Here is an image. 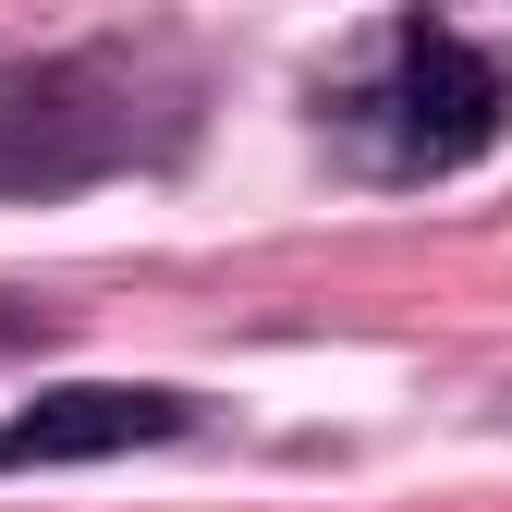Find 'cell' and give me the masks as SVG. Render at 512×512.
I'll return each instance as SVG.
<instances>
[{"mask_svg": "<svg viewBox=\"0 0 512 512\" xmlns=\"http://www.w3.org/2000/svg\"><path fill=\"white\" fill-rule=\"evenodd\" d=\"M330 135L366 183H439V171H476L512 135V49L464 37V25H391L366 49V74L330 98Z\"/></svg>", "mask_w": 512, "mask_h": 512, "instance_id": "obj_1", "label": "cell"}, {"mask_svg": "<svg viewBox=\"0 0 512 512\" xmlns=\"http://www.w3.org/2000/svg\"><path fill=\"white\" fill-rule=\"evenodd\" d=\"M183 98L147 49H74V61H0V196H86L183 135Z\"/></svg>", "mask_w": 512, "mask_h": 512, "instance_id": "obj_2", "label": "cell"}, {"mask_svg": "<svg viewBox=\"0 0 512 512\" xmlns=\"http://www.w3.org/2000/svg\"><path fill=\"white\" fill-rule=\"evenodd\" d=\"M196 427L183 391H135V378H74V391H37L25 415H0V476L37 464H110V452H159V439Z\"/></svg>", "mask_w": 512, "mask_h": 512, "instance_id": "obj_3", "label": "cell"}, {"mask_svg": "<svg viewBox=\"0 0 512 512\" xmlns=\"http://www.w3.org/2000/svg\"><path fill=\"white\" fill-rule=\"evenodd\" d=\"M500 427H512V391H500Z\"/></svg>", "mask_w": 512, "mask_h": 512, "instance_id": "obj_4", "label": "cell"}]
</instances>
